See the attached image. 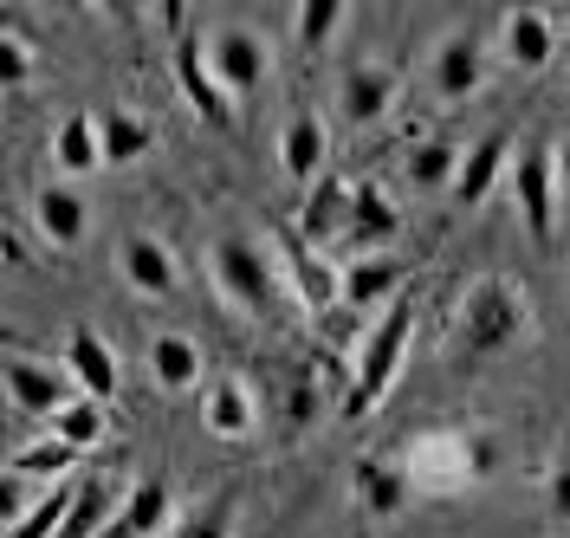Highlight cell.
<instances>
[{"label":"cell","instance_id":"6da1fadb","mask_svg":"<svg viewBox=\"0 0 570 538\" xmlns=\"http://www.w3.org/2000/svg\"><path fill=\"white\" fill-rule=\"evenodd\" d=\"M525 331H532V292L519 286L512 273H480V280H466V292L454 299L448 358L461 363V370H480L487 358L512 351Z\"/></svg>","mask_w":570,"mask_h":538},{"label":"cell","instance_id":"7a4b0ae2","mask_svg":"<svg viewBox=\"0 0 570 538\" xmlns=\"http://www.w3.org/2000/svg\"><path fill=\"white\" fill-rule=\"evenodd\" d=\"M409 338H415V305H409V299H395L390 312L363 331V344H356V376H351V390H344V415H351V422H363V415L390 395L395 370L409 358Z\"/></svg>","mask_w":570,"mask_h":538},{"label":"cell","instance_id":"3957f363","mask_svg":"<svg viewBox=\"0 0 570 538\" xmlns=\"http://www.w3.org/2000/svg\"><path fill=\"white\" fill-rule=\"evenodd\" d=\"M208 273H214V292L247 312V319H273L279 312V260L266 247H253L247 234H220L208 247Z\"/></svg>","mask_w":570,"mask_h":538},{"label":"cell","instance_id":"277c9868","mask_svg":"<svg viewBox=\"0 0 570 538\" xmlns=\"http://www.w3.org/2000/svg\"><path fill=\"white\" fill-rule=\"evenodd\" d=\"M409 480H415V493L434 487V493H448V487H461V480H487L493 473V448L480 441V434H461V429H428L409 441Z\"/></svg>","mask_w":570,"mask_h":538},{"label":"cell","instance_id":"5b68a950","mask_svg":"<svg viewBox=\"0 0 570 538\" xmlns=\"http://www.w3.org/2000/svg\"><path fill=\"white\" fill-rule=\"evenodd\" d=\"M505 182H512V208L525 221L532 247H551V241H558V202H564V188H558V149L525 144Z\"/></svg>","mask_w":570,"mask_h":538},{"label":"cell","instance_id":"8992f818","mask_svg":"<svg viewBox=\"0 0 570 538\" xmlns=\"http://www.w3.org/2000/svg\"><path fill=\"white\" fill-rule=\"evenodd\" d=\"M273 260H279L285 286H292V299L305 305V312H337L344 305V266H331L298 227H273Z\"/></svg>","mask_w":570,"mask_h":538},{"label":"cell","instance_id":"52a82bcc","mask_svg":"<svg viewBox=\"0 0 570 538\" xmlns=\"http://www.w3.org/2000/svg\"><path fill=\"white\" fill-rule=\"evenodd\" d=\"M7 402H13V415H33V422H59L71 402H78V383H71L66 363H39L27 351H13L7 358Z\"/></svg>","mask_w":570,"mask_h":538},{"label":"cell","instance_id":"ba28073f","mask_svg":"<svg viewBox=\"0 0 570 538\" xmlns=\"http://www.w3.org/2000/svg\"><path fill=\"white\" fill-rule=\"evenodd\" d=\"M169 72H176L181 98L195 105V117H202L208 130H220V137H234V98L220 91V78H214V66H208V39L181 33L176 46H169Z\"/></svg>","mask_w":570,"mask_h":538},{"label":"cell","instance_id":"9c48e42d","mask_svg":"<svg viewBox=\"0 0 570 538\" xmlns=\"http://www.w3.org/2000/svg\"><path fill=\"white\" fill-rule=\"evenodd\" d=\"M208 66L214 78H220V91L227 98H247V91H259L266 78H273V46L253 33V27H214L208 33Z\"/></svg>","mask_w":570,"mask_h":538},{"label":"cell","instance_id":"30bf717a","mask_svg":"<svg viewBox=\"0 0 570 538\" xmlns=\"http://www.w3.org/2000/svg\"><path fill=\"white\" fill-rule=\"evenodd\" d=\"M428 78H434V98H441V105L480 98V85H487V39L473 33V27L441 33L434 52H428Z\"/></svg>","mask_w":570,"mask_h":538},{"label":"cell","instance_id":"8fae6325","mask_svg":"<svg viewBox=\"0 0 570 538\" xmlns=\"http://www.w3.org/2000/svg\"><path fill=\"white\" fill-rule=\"evenodd\" d=\"M395 98H402V66H390V59H351L337 78V105L351 124H383Z\"/></svg>","mask_w":570,"mask_h":538},{"label":"cell","instance_id":"7c38bea8","mask_svg":"<svg viewBox=\"0 0 570 538\" xmlns=\"http://www.w3.org/2000/svg\"><path fill=\"white\" fill-rule=\"evenodd\" d=\"M169 519H176V487L163 473H142V480L124 487V506H117V519L105 526V538H156Z\"/></svg>","mask_w":570,"mask_h":538},{"label":"cell","instance_id":"4fadbf2b","mask_svg":"<svg viewBox=\"0 0 570 538\" xmlns=\"http://www.w3.org/2000/svg\"><path fill=\"white\" fill-rule=\"evenodd\" d=\"M402 234V208L390 202V188L383 182H356V202H351V227H344V253L356 260H370V253H383Z\"/></svg>","mask_w":570,"mask_h":538},{"label":"cell","instance_id":"5bb4252c","mask_svg":"<svg viewBox=\"0 0 570 538\" xmlns=\"http://www.w3.org/2000/svg\"><path fill=\"white\" fill-rule=\"evenodd\" d=\"M505 176H512V130H487V137H473V144H466V156H461L454 202H461V208H480V202H487Z\"/></svg>","mask_w":570,"mask_h":538},{"label":"cell","instance_id":"9a60e30c","mask_svg":"<svg viewBox=\"0 0 570 538\" xmlns=\"http://www.w3.org/2000/svg\"><path fill=\"white\" fill-rule=\"evenodd\" d=\"M117 266H124V286L142 292V299H176V286H181L176 253L163 247L156 234H124V247H117Z\"/></svg>","mask_w":570,"mask_h":538},{"label":"cell","instance_id":"2e32d148","mask_svg":"<svg viewBox=\"0 0 570 538\" xmlns=\"http://www.w3.org/2000/svg\"><path fill=\"white\" fill-rule=\"evenodd\" d=\"M324 163H331V124L318 110H292L279 130V169L285 182H318Z\"/></svg>","mask_w":570,"mask_h":538},{"label":"cell","instance_id":"e0dca14e","mask_svg":"<svg viewBox=\"0 0 570 538\" xmlns=\"http://www.w3.org/2000/svg\"><path fill=\"white\" fill-rule=\"evenodd\" d=\"M66 370H71V383H78V395H91V402H110L117 383H124L117 351H110L91 324H78V331L66 338Z\"/></svg>","mask_w":570,"mask_h":538},{"label":"cell","instance_id":"ac0fdd59","mask_svg":"<svg viewBox=\"0 0 570 538\" xmlns=\"http://www.w3.org/2000/svg\"><path fill=\"white\" fill-rule=\"evenodd\" d=\"M351 487H356V506L370 512V519H395L402 506L415 500V480H409V467L402 461H383V454H363L351 473Z\"/></svg>","mask_w":570,"mask_h":538},{"label":"cell","instance_id":"d6986e66","mask_svg":"<svg viewBox=\"0 0 570 538\" xmlns=\"http://www.w3.org/2000/svg\"><path fill=\"white\" fill-rule=\"evenodd\" d=\"M202 415H208V429L220 441H247L259 429V395H253L247 376H234V370H220L208 383V402H202Z\"/></svg>","mask_w":570,"mask_h":538},{"label":"cell","instance_id":"ffe728a7","mask_svg":"<svg viewBox=\"0 0 570 538\" xmlns=\"http://www.w3.org/2000/svg\"><path fill=\"white\" fill-rule=\"evenodd\" d=\"M149 383L163 395H195L202 390V344L181 331H156L149 338Z\"/></svg>","mask_w":570,"mask_h":538},{"label":"cell","instance_id":"44dd1931","mask_svg":"<svg viewBox=\"0 0 570 538\" xmlns=\"http://www.w3.org/2000/svg\"><path fill=\"white\" fill-rule=\"evenodd\" d=\"M505 59L519 72H544L558 59V20L544 7H512L505 13Z\"/></svg>","mask_w":570,"mask_h":538},{"label":"cell","instance_id":"7402d4cb","mask_svg":"<svg viewBox=\"0 0 570 538\" xmlns=\"http://www.w3.org/2000/svg\"><path fill=\"white\" fill-rule=\"evenodd\" d=\"M33 227L46 234V247H78V241H85V227H91L85 195H78L71 182H46V188L33 195Z\"/></svg>","mask_w":570,"mask_h":538},{"label":"cell","instance_id":"603a6c76","mask_svg":"<svg viewBox=\"0 0 570 538\" xmlns=\"http://www.w3.org/2000/svg\"><path fill=\"white\" fill-rule=\"evenodd\" d=\"M351 202H356V182L344 176H318L312 182V195H305V215H298V234L318 247V241H344V227H351Z\"/></svg>","mask_w":570,"mask_h":538},{"label":"cell","instance_id":"cb8c5ba5","mask_svg":"<svg viewBox=\"0 0 570 538\" xmlns=\"http://www.w3.org/2000/svg\"><path fill=\"white\" fill-rule=\"evenodd\" d=\"M395 292H402V266L390 253H370V260H344V305L351 312H390Z\"/></svg>","mask_w":570,"mask_h":538},{"label":"cell","instance_id":"d4e9b609","mask_svg":"<svg viewBox=\"0 0 570 538\" xmlns=\"http://www.w3.org/2000/svg\"><path fill=\"white\" fill-rule=\"evenodd\" d=\"M98 137H105V169H124V163H142L156 149V124L124 105H110V110H98Z\"/></svg>","mask_w":570,"mask_h":538},{"label":"cell","instance_id":"484cf974","mask_svg":"<svg viewBox=\"0 0 570 538\" xmlns=\"http://www.w3.org/2000/svg\"><path fill=\"white\" fill-rule=\"evenodd\" d=\"M52 163H59L66 176H91V169L105 163V137H98V117H91V110H71L66 124H59Z\"/></svg>","mask_w":570,"mask_h":538},{"label":"cell","instance_id":"4316f807","mask_svg":"<svg viewBox=\"0 0 570 538\" xmlns=\"http://www.w3.org/2000/svg\"><path fill=\"white\" fill-rule=\"evenodd\" d=\"M117 506H124V493L110 487L105 473H98V480H85V487H78V500H71V519H66V532H59V538H105V526L117 519Z\"/></svg>","mask_w":570,"mask_h":538},{"label":"cell","instance_id":"83f0119b","mask_svg":"<svg viewBox=\"0 0 570 538\" xmlns=\"http://www.w3.org/2000/svg\"><path fill=\"white\" fill-rule=\"evenodd\" d=\"M71 500H78V487H71V480H52V487L7 526V538H59L66 519H71Z\"/></svg>","mask_w":570,"mask_h":538},{"label":"cell","instance_id":"f1b7e54d","mask_svg":"<svg viewBox=\"0 0 570 538\" xmlns=\"http://www.w3.org/2000/svg\"><path fill=\"white\" fill-rule=\"evenodd\" d=\"M461 156H466V149H454L448 137H428V144H415L409 156H402L409 188H454V182H461Z\"/></svg>","mask_w":570,"mask_h":538},{"label":"cell","instance_id":"f546056e","mask_svg":"<svg viewBox=\"0 0 570 538\" xmlns=\"http://www.w3.org/2000/svg\"><path fill=\"white\" fill-rule=\"evenodd\" d=\"M234 526H240V493L220 487L208 506H195L188 519H176V532L169 538H234Z\"/></svg>","mask_w":570,"mask_h":538},{"label":"cell","instance_id":"4dcf8cb0","mask_svg":"<svg viewBox=\"0 0 570 538\" xmlns=\"http://www.w3.org/2000/svg\"><path fill=\"white\" fill-rule=\"evenodd\" d=\"M78 461V448H66L59 434L52 441H33V448H20L13 461H7V473H20V480H39V487H52V480H66V467Z\"/></svg>","mask_w":570,"mask_h":538},{"label":"cell","instance_id":"1f68e13d","mask_svg":"<svg viewBox=\"0 0 570 538\" xmlns=\"http://www.w3.org/2000/svg\"><path fill=\"white\" fill-rule=\"evenodd\" d=\"M337 27H344V0H305V7L292 13V33H298L305 52H324Z\"/></svg>","mask_w":570,"mask_h":538},{"label":"cell","instance_id":"d6a6232c","mask_svg":"<svg viewBox=\"0 0 570 538\" xmlns=\"http://www.w3.org/2000/svg\"><path fill=\"white\" fill-rule=\"evenodd\" d=\"M52 434H59L66 448H78V454H85V448H98V441H105V402L78 395V402H71L66 415L52 422Z\"/></svg>","mask_w":570,"mask_h":538},{"label":"cell","instance_id":"836d02e7","mask_svg":"<svg viewBox=\"0 0 570 538\" xmlns=\"http://www.w3.org/2000/svg\"><path fill=\"white\" fill-rule=\"evenodd\" d=\"M27 85H33V46L13 33V27H0V91L20 98Z\"/></svg>","mask_w":570,"mask_h":538},{"label":"cell","instance_id":"e575fe53","mask_svg":"<svg viewBox=\"0 0 570 538\" xmlns=\"http://www.w3.org/2000/svg\"><path fill=\"white\" fill-rule=\"evenodd\" d=\"M285 422L292 429L318 422V376H285Z\"/></svg>","mask_w":570,"mask_h":538},{"label":"cell","instance_id":"d590c367","mask_svg":"<svg viewBox=\"0 0 570 538\" xmlns=\"http://www.w3.org/2000/svg\"><path fill=\"white\" fill-rule=\"evenodd\" d=\"M544 500H551V519H564V526H570V454L551 467V480H544Z\"/></svg>","mask_w":570,"mask_h":538},{"label":"cell","instance_id":"8d00e7d4","mask_svg":"<svg viewBox=\"0 0 570 538\" xmlns=\"http://www.w3.org/2000/svg\"><path fill=\"white\" fill-rule=\"evenodd\" d=\"M558 188H564V202H570V137L558 144Z\"/></svg>","mask_w":570,"mask_h":538},{"label":"cell","instance_id":"74e56055","mask_svg":"<svg viewBox=\"0 0 570 538\" xmlns=\"http://www.w3.org/2000/svg\"><path fill=\"white\" fill-rule=\"evenodd\" d=\"M564 27H570V7H564Z\"/></svg>","mask_w":570,"mask_h":538}]
</instances>
